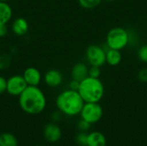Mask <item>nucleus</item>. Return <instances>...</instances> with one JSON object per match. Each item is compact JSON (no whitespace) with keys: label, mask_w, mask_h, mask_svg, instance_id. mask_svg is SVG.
<instances>
[{"label":"nucleus","mask_w":147,"mask_h":146,"mask_svg":"<svg viewBox=\"0 0 147 146\" xmlns=\"http://www.w3.org/2000/svg\"><path fill=\"white\" fill-rule=\"evenodd\" d=\"M36 146H41V145H36Z\"/></svg>","instance_id":"obj_30"},{"label":"nucleus","mask_w":147,"mask_h":146,"mask_svg":"<svg viewBox=\"0 0 147 146\" xmlns=\"http://www.w3.org/2000/svg\"><path fill=\"white\" fill-rule=\"evenodd\" d=\"M79 83H80V82L74 80V79H71V81L69 83V89H71L72 90H78V87H79Z\"/></svg>","instance_id":"obj_25"},{"label":"nucleus","mask_w":147,"mask_h":146,"mask_svg":"<svg viewBox=\"0 0 147 146\" xmlns=\"http://www.w3.org/2000/svg\"><path fill=\"white\" fill-rule=\"evenodd\" d=\"M101 67L98 66H90L89 68V73L88 76L95 78H99L101 76Z\"/></svg>","instance_id":"obj_20"},{"label":"nucleus","mask_w":147,"mask_h":146,"mask_svg":"<svg viewBox=\"0 0 147 146\" xmlns=\"http://www.w3.org/2000/svg\"><path fill=\"white\" fill-rule=\"evenodd\" d=\"M137 77L140 82L147 83V67L142 68L139 71L137 74Z\"/></svg>","instance_id":"obj_21"},{"label":"nucleus","mask_w":147,"mask_h":146,"mask_svg":"<svg viewBox=\"0 0 147 146\" xmlns=\"http://www.w3.org/2000/svg\"><path fill=\"white\" fill-rule=\"evenodd\" d=\"M106 46L108 48L121 51L129 46V33L124 28L115 27L111 28L106 36Z\"/></svg>","instance_id":"obj_4"},{"label":"nucleus","mask_w":147,"mask_h":146,"mask_svg":"<svg viewBox=\"0 0 147 146\" xmlns=\"http://www.w3.org/2000/svg\"><path fill=\"white\" fill-rule=\"evenodd\" d=\"M87 138H88V133H86V132H80L76 137V142L78 145L86 146Z\"/></svg>","instance_id":"obj_19"},{"label":"nucleus","mask_w":147,"mask_h":146,"mask_svg":"<svg viewBox=\"0 0 147 146\" xmlns=\"http://www.w3.org/2000/svg\"><path fill=\"white\" fill-rule=\"evenodd\" d=\"M137 56L140 61L147 64V45H143L138 49Z\"/></svg>","instance_id":"obj_18"},{"label":"nucleus","mask_w":147,"mask_h":146,"mask_svg":"<svg viewBox=\"0 0 147 146\" xmlns=\"http://www.w3.org/2000/svg\"><path fill=\"white\" fill-rule=\"evenodd\" d=\"M90 126H91V124H90L89 122L85 121L83 119H81L78 122V128L80 132H87L90 129Z\"/></svg>","instance_id":"obj_22"},{"label":"nucleus","mask_w":147,"mask_h":146,"mask_svg":"<svg viewBox=\"0 0 147 146\" xmlns=\"http://www.w3.org/2000/svg\"><path fill=\"white\" fill-rule=\"evenodd\" d=\"M22 77L28 86H39L41 80H43V76L40 70L33 66L26 68L22 73Z\"/></svg>","instance_id":"obj_9"},{"label":"nucleus","mask_w":147,"mask_h":146,"mask_svg":"<svg viewBox=\"0 0 147 146\" xmlns=\"http://www.w3.org/2000/svg\"><path fill=\"white\" fill-rule=\"evenodd\" d=\"M122 55L121 51L108 48L106 49V63L110 66H117L121 64Z\"/></svg>","instance_id":"obj_14"},{"label":"nucleus","mask_w":147,"mask_h":146,"mask_svg":"<svg viewBox=\"0 0 147 146\" xmlns=\"http://www.w3.org/2000/svg\"><path fill=\"white\" fill-rule=\"evenodd\" d=\"M79 5L85 9H92L96 8L102 2V0H78Z\"/></svg>","instance_id":"obj_17"},{"label":"nucleus","mask_w":147,"mask_h":146,"mask_svg":"<svg viewBox=\"0 0 147 146\" xmlns=\"http://www.w3.org/2000/svg\"><path fill=\"white\" fill-rule=\"evenodd\" d=\"M88 73H89L88 65L83 62H78L71 68V79L81 82L82 80H84L85 77H88Z\"/></svg>","instance_id":"obj_11"},{"label":"nucleus","mask_w":147,"mask_h":146,"mask_svg":"<svg viewBox=\"0 0 147 146\" xmlns=\"http://www.w3.org/2000/svg\"><path fill=\"white\" fill-rule=\"evenodd\" d=\"M8 27L7 24H1L0 25V37H4L8 34Z\"/></svg>","instance_id":"obj_27"},{"label":"nucleus","mask_w":147,"mask_h":146,"mask_svg":"<svg viewBox=\"0 0 147 146\" xmlns=\"http://www.w3.org/2000/svg\"><path fill=\"white\" fill-rule=\"evenodd\" d=\"M13 16V10L8 2L0 1V25L7 24Z\"/></svg>","instance_id":"obj_15"},{"label":"nucleus","mask_w":147,"mask_h":146,"mask_svg":"<svg viewBox=\"0 0 147 146\" xmlns=\"http://www.w3.org/2000/svg\"><path fill=\"white\" fill-rule=\"evenodd\" d=\"M55 103L58 110L62 114L73 117L80 114L84 102L78 90L67 89L58 95Z\"/></svg>","instance_id":"obj_2"},{"label":"nucleus","mask_w":147,"mask_h":146,"mask_svg":"<svg viewBox=\"0 0 147 146\" xmlns=\"http://www.w3.org/2000/svg\"><path fill=\"white\" fill-rule=\"evenodd\" d=\"M9 63H10V58L8 55H0V70L8 67Z\"/></svg>","instance_id":"obj_23"},{"label":"nucleus","mask_w":147,"mask_h":146,"mask_svg":"<svg viewBox=\"0 0 147 146\" xmlns=\"http://www.w3.org/2000/svg\"><path fill=\"white\" fill-rule=\"evenodd\" d=\"M18 142L15 135L9 133L0 134V146H17Z\"/></svg>","instance_id":"obj_16"},{"label":"nucleus","mask_w":147,"mask_h":146,"mask_svg":"<svg viewBox=\"0 0 147 146\" xmlns=\"http://www.w3.org/2000/svg\"><path fill=\"white\" fill-rule=\"evenodd\" d=\"M28 84L25 82L22 75H13L7 79L6 92L12 96H19L27 88Z\"/></svg>","instance_id":"obj_7"},{"label":"nucleus","mask_w":147,"mask_h":146,"mask_svg":"<svg viewBox=\"0 0 147 146\" xmlns=\"http://www.w3.org/2000/svg\"><path fill=\"white\" fill-rule=\"evenodd\" d=\"M63 74L56 69H50L43 75V81L46 85L51 88H56L63 83Z\"/></svg>","instance_id":"obj_10"},{"label":"nucleus","mask_w":147,"mask_h":146,"mask_svg":"<svg viewBox=\"0 0 147 146\" xmlns=\"http://www.w3.org/2000/svg\"><path fill=\"white\" fill-rule=\"evenodd\" d=\"M78 92L84 102H99L104 96V85L100 78L88 76L80 82Z\"/></svg>","instance_id":"obj_3"},{"label":"nucleus","mask_w":147,"mask_h":146,"mask_svg":"<svg viewBox=\"0 0 147 146\" xmlns=\"http://www.w3.org/2000/svg\"><path fill=\"white\" fill-rule=\"evenodd\" d=\"M1 2H8L9 0H0Z\"/></svg>","instance_id":"obj_29"},{"label":"nucleus","mask_w":147,"mask_h":146,"mask_svg":"<svg viewBox=\"0 0 147 146\" xmlns=\"http://www.w3.org/2000/svg\"><path fill=\"white\" fill-rule=\"evenodd\" d=\"M81 119L90 124L97 123L103 115V109L99 102H84L80 112Z\"/></svg>","instance_id":"obj_5"},{"label":"nucleus","mask_w":147,"mask_h":146,"mask_svg":"<svg viewBox=\"0 0 147 146\" xmlns=\"http://www.w3.org/2000/svg\"><path fill=\"white\" fill-rule=\"evenodd\" d=\"M86 146H107V139L100 132H92L88 134Z\"/></svg>","instance_id":"obj_13"},{"label":"nucleus","mask_w":147,"mask_h":146,"mask_svg":"<svg viewBox=\"0 0 147 146\" xmlns=\"http://www.w3.org/2000/svg\"><path fill=\"white\" fill-rule=\"evenodd\" d=\"M61 115H62V113L61 112H59V110H58V112H54V113H53V114H52V120H53V122H58L60 119H61Z\"/></svg>","instance_id":"obj_26"},{"label":"nucleus","mask_w":147,"mask_h":146,"mask_svg":"<svg viewBox=\"0 0 147 146\" xmlns=\"http://www.w3.org/2000/svg\"><path fill=\"white\" fill-rule=\"evenodd\" d=\"M85 59L90 66L102 67L106 64V48L98 45H90L85 51Z\"/></svg>","instance_id":"obj_6"},{"label":"nucleus","mask_w":147,"mask_h":146,"mask_svg":"<svg viewBox=\"0 0 147 146\" xmlns=\"http://www.w3.org/2000/svg\"><path fill=\"white\" fill-rule=\"evenodd\" d=\"M28 28H29L28 22L23 17H17L12 22L11 30L17 36L25 35L28 33Z\"/></svg>","instance_id":"obj_12"},{"label":"nucleus","mask_w":147,"mask_h":146,"mask_svg":"<svg viewBox=\"0 0 147 146\" xmlns=\"http://www.w3.org/2000/svg\"><path fill=\"white\" fill-rule=\"evenodd\" d=\"M6 89H7V79L4 77L0 76V95L6 92Z\"/></svg>","instance_id":"obj_24"},{"label":"nucleus","mask_w":147,"mask_h":146,"mask_svg":"<svg viewBox=\"0 0 147 146\" xmlns=\"http://www.w3.org/2000/svg\"><path fill=\"white\" fill-rule=\"evenodd\" d=\"M18 102L23 112L35 115L42 113L46 108L47 98L38 86H27L18 96Z\"/></svg>","instance_id":"obj_1"},{"label":"nucleus","mask_w":147,"mask_h":146,"mask_svg":"<svg viewBox=\"0 0 147 146\" xmlns=\"http://www.w3.org/2000/svg\"><path fill=\"white\" fill-rule=\"evenodd\" d=\"M104 1H107V2H113V1H115V0H104Z\"/></svg>","instance_id":"obj_28"},{"label":"nucleus","mask_w":147,"mask_h":146,"mask_svg":"<svg viewBox=\"0 0 147 146\" xmlns=\"http://www.w3.org/2000/svg\"><path fill=\"white\" fill-rule=\"evenodd\" d=\"M43 135L47 142L53 144L58 142L61 139L62 131L55 122H51L45 126L43 130Z\"/></svg>","instance_id":"obj_8"}]
</instances>
